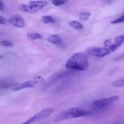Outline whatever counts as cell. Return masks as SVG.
I'll return each instance as SVG.
<instances>
[{
    "instance_id": "cell-2",
    "label": "cell",
    "mask_w": 124,
    "mask_h": 124,
    "mask_svg": "<svg viewBox=\"0 0 124 124\" xmlns=\"http://www.w3.org/2000/svg\"><path fill=\"white\" fill-rule=\"evenodd\" d=\"M92 113V111L86 110L80 108H72L67 110L63 111L60 114H59L56 118L53 120L54 123H58L65 120L71 119V118H82L85 116H88Z\"/></svg>"
},
{
    "instance_id": "cell-1",
    "label": "cell",
    "mask_w": 124,
    "mask_h": 124,
    "mask_svg": "<svg viewBox=\"0 0 124 124\" xmlns=\"http://www.w3.org/2000/svg\"><path fill=\"white\" fill-rule=\"evenodd\" d=\"M65 68L70 70H86L89 68V61L86 54L82 52L74 54L66 62Z\"/></svg>"
},
{
    "instance_id": "cell-17",
    "label": "cell",
    "mask_w": 124,
    "mask_h": 124,
    "mask_svg": "<svg viewBox=\"0 0 124 124\" xmlns=\"http://www.w3.org/2000/svg\"><path fill=\"white\" fill-rule=\"evenodd\" d=\"M68 2V1H65V0H54L52 1V4H54V6H61L67 4Z\"/></svg>"
},
{
    "instance_id": "cell-19",
    "label": "cell",
    "mask_w": 124,
    "mask_h": 124,
    "mask_svg": "<svg viewBox=\"0 0 124 124\" xmlns=\"http://www.w3.org/2000/svg\"><path fill=\"white\" fill-rule=\"evenodd\" d=\"M6 22H7L6 19L4 17H2V16L0 15V24L1 25H4L6 23Z\"/></svg>"
},
{
    "instance_id": "cell-18",
    "label": "cell",
    "mask_w": 124,
    "mask_h": 124,
    "mask_svg": "<svg viewBox=\"0 0 124 124\" xmlns=\"http://www.w3.org/2000/svg\"><path fill=\"white\" fill-rule=\"evenodd\" d=\"M124 23V14L121 17L111 21L112 24H119V23Z\"/></svg>"
},
{
    "instance_id": "cell-3",
    "label": "cell",
    "mask_w": 124,
    "mask_h": 124,
    "mask_svg": "<svg viewBox=\"0 0 124 124\" xmlns=\"http://www.w3.org/2000/svg\"><path fill=\"white\" fill-rule=\"evenodd\" d=\"M48 4L49 2L46 1H31L28 4H21L20 8L21 10L25 12L33 14L38 12Z\"/></svg>"
},
{
    "instance_id": "cell-5",
    "label": "cell",
    "mask_w": 124,
    "mask_h": 124,
    "mask_svg": "<svg viewBox=\"0 0 124 124\" xmlns=\"http://www.w3.org/2000/svg\"><path fill=\"white\" fill-rule=\"evenodd\" d=\"M45 83V80L43 77L39 76L36 77L33 79L29 80V81H26L25 82H23V84L14 87L12 89V91L14 92H17V91H20L23 89H30V88H33L38 86H41L42 84H44Z\"/></svg>"
},
{
    "instance_id": "cell-6",
    "label": "cell",
    "mask_w": 124,
    "mask_h": 124,
    "mask_svg": "<svg viewBox=\"0 0 124 124\" xmlns=\"http://www.w3.org/2000/svg\"><path fill=\"white\" fill-rule=\"evenodd\" d=\"M53 113H54L53 108H49L44 109V110H41L39 113H38L35 114L34 116H33L32 117H31L28 120H27L26 121H25L22 124H34L38 121H42V120L46 118L47 117L51 116Z\"/></svg>"
},
{
    "instance_id": "cell-4",
    "label": "cell",
    "mask_w": 124,
    "mask_h": 124,
    "mask_svg": "<svg viewBox=\"0 0 124 124\" xmlns=\"http://www.w3.org/2000/svg\"><path fill=\"white\" fill-rule=\"evenodd\" d=\"M118 100H119L118 96H113V97H110L97 100L91 104L90 108L93 110H102V109L108 107L109 105H112L115 102L118 101Z\"/></svg>"
},
{
    "instance_id": "cell-10",
    "label": "cell",
    "mask_w": 124,
    "mask_h": 124,
    "mask_svg": "<svg viewBox=\"0 0 124 124\" xmlns=\"http://www.w3.org/2000/svg\"><path fill=\"white\" fill-rule=\"evenodd\" d=\"M48 41L53 44H55V45H60L62 44V39L60 38V36L59 35H57V34H52V35H50L49 37H48Z\"/></svg>"
},
{
    "instance_id": "cell-12",
    "label": "cell",
    "mask_w": 124,
    "mask_h": 124,
    "mask_svg": "<svg viewBox=\"0 0 124 124\" xmlns=\"http://www.w3.org/2000/svg\"><path fill=\"white\" fill-rule=\"evenodd\" d=\"M69 25L70 26H72L73 28H74L75 29H77V30H81V29H83V28H84L83 25L80 22H78L77 20H71V21H70Z\"/></svg>"
},
{
    "instance_id": "cell-8",
    "label": "cell",
    "mask_w": 124,
    "mask_h": 124,
    "mask_svg": "<svg viewBox=\"0 0 124 124\" xmlns=\"http://www.w3.org/2000/svg\"><path fill=\"white\" fill-rule=\"evenodd\" d=\"M110 53H111L110 51L105 46L104 47L93 46V47H89L86 49V54L97 57H104L110 54Z\"/></svg>"
},
{
    "instance_id": "cell-15",
    "label": "cell",
    "mask_w": 124,
    "mask_h": 124,
    "mask_svg": "<svg viewBox=\"0 0 124 124\" xmlns=\"http://www.w3.org/2000/svg\"><path fill=\"white\" fill-rule=\"evenodd\" d=\"M0 46H6V47H11V46H13V44L10 41H8V40H1Z\"/></svg>"
},
{
    "instance_id": "cell-16",
    "label": "cell",
    "mask_w": 124,
    "mask_h": 124,
    "mask_svg": "<svg viewBox=\"0 0 124 124\" xmlns=\"http://www.w3.org/2000/svg\"><path fill=\"white\" fill-rule=\"evenodd\" d=\"M91 15V13L89 12H83L80 14L79 17H80V19L82 20H86L89 19V17H90Z\"/></svg>"
},
{
    "instance_id": "cell-22",
    "label": "cell",
    "mask_w": 124,
    "mask_h": 124,
    "mask_svg": "<svg viewBox=\"0 0 124 124\" xmlns=\"http://www.w3.org/2000/svg\"><path fill=\"white\" fill-rule=\"evenodd\" d=\"M0 35H1V33H0Z\"/></svg>"
},
{
    "instance_id": "cell-21",
    "label": "cell",
    "mask_w": 124,
    "mask_h": 124,
    "mask_svg": "<svg viewBox=\"0 0 124 124\" xmlns=\"http://www.w3.org/2000/svg\"><path fill=\"white\" fill-rule=\"evenodd\" d=\"M2 58V56L1 55H0V59H1Z\"/></svg>"
},
{
    "instance_id": "cell-9",
    "label": "cell",
    "mask_w": 124,
    "mask_h": 124,
    "mask_svg": "<svg viewBox=\"0 0 124 124\" xmlns=\"http://www.w3.org/2000/svg\"><path fill=\"white\" fill-rule=\"evenodd\" d=\"M9 23L15 28H23L25 26V20L19 15H15L9 19Z\"/></svg>"
},
{
    "instance_id": "cell-20",
    "label": "cell",
    "mask_w": 124,
    "mask_h": 124,
    "mask_svg": "<svg viewBox=\"0 0 124 124\" xmlns=\"http://www.w3.org/2000/svg\"><path fill=\"white\" fill-rule=\"evenodd\" d=\"M4 9V4L3 1H0V10H3Z\"/></svg>"
},
{
    "instance_id": "cell-11",
    "label": "cell",
    "mask_w": 124,
    "mask_h": 124,
    "mask_svg": "<svg viewBox=\"0 0 124 124\" xmlns=\"http://www.w3.org/2000/svg\"><path fill=\"white\" fill-rule=\"evenodd\" d=\"M41 21L44 24H52L55 23V19L52 15H44L41 17Z\"/></svg>"
},
{
    "instance_id": "cell-14",
    "label": "cell",
    "mask_w": 124,
    "mask_h": 124,
    "mask_svg": "<svg viewBox=\"0 0 124 124\" xmlns=\"http://www.w3.org/2000/svg\"><path fill=\"white\" fill-rule=\"evenodd\" d=\"M27 36L28 39L31 40H36V39H40L42 38V36L39 33H30L28 34Z\"/></svg>"
},
{
    "instance_id": "cell-13",
    "label": "cell",
    "mask_w": 124,
    "mask_h": 124,
    "mask_svg": "<svg viewBox=\"0 0 124 124\" xmlns=\"http://www.w3.org/2000/svg\"><path fill=\"white\" fill-rule=\"evenodd\" d=\"M112 86H114V87H122V86H124V77L114 81L112 83Z\"/></svg>"
},
{
    "instance_id": "cell-7",
    "label": "cell",
    "mask_w": 124,
    "mask_h": 124,
    "mask_svg": "<svg viewBox=\"0 0 124 124\" xmlns=\"http://www.w3.org/2000/svg\"><path fill=\"white\" fill-rule=\"evenodd\" d=\"M124 42V36H118L115 37L114 39H107L104 43V46L107 47L110 52L116 51L118 48H119L121 44Z\"/></svg>"
}]
</instances>
